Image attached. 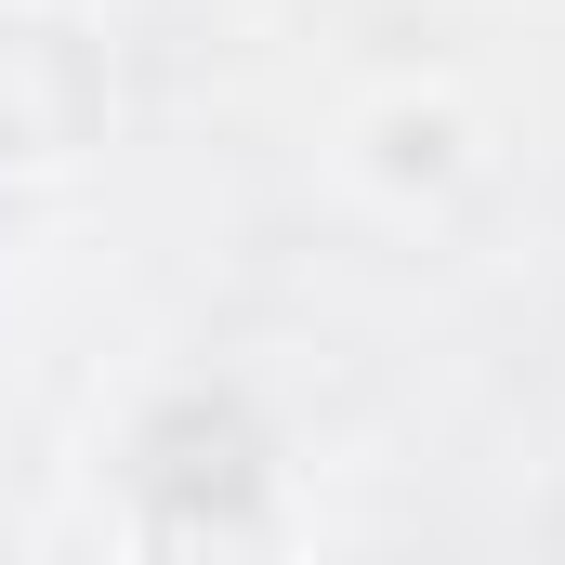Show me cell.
I'll list each match as a JSON object with an SVG mask.
<instances>
[{
  "label": "cell",
  "instance_id": "6da1fadb",
  "mask_svg": "<svg viewBox=\"0 0 565 565\" xmlns=\"http://www.w3.org/2000/svg\"><path fill=\"white\" fill-rule=\"evenodd\" d=\"M264 500H277V434L250 395L224 382H184L132 422V513L158 553H224V540H264Z\"/></svg>",
  "mask_w": 565,
  "mask_h": 565
},
{
  "label": "cell",
  "instance_id": "7a4b0ae2",
  "mask_svg": "<svg viewBox=\"0 0 565 565\" xmlns=\"http://www.w3.org/2000/svg\"><path fill=\"white\" fill-rule=\"evenodd\" d=\"M106 132V53L53 13L0 26V171H53Z\"/></svg>",
  "mask_w": 565,
  "mask_h": 565
},
{
  "label": "cell",
  "instance_id": "3957f363",
  "mask_svg": "<svg viewBox=\"0 0 565 565\" xmlns=\"http://www.w3.org/2000/svg\"><path fill=\"white\" fill-rule=\"evenodd\" d=\"M369 145H382V184H447L460 171V119L447 106H395Z\"/></svg>",
  "mask_w": 565,
  "mask_h": 565
}]
</instances>
